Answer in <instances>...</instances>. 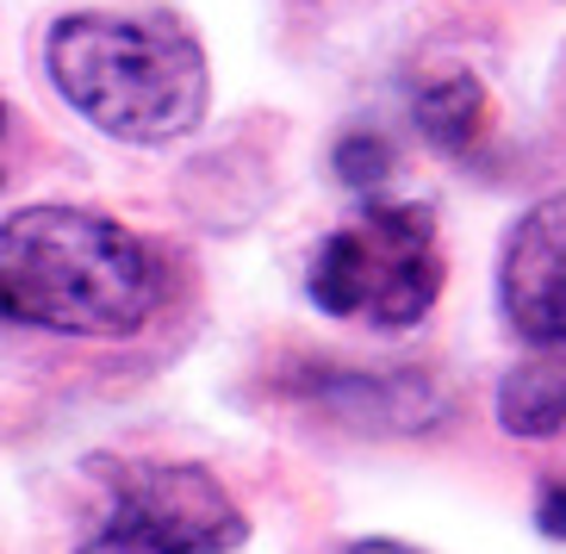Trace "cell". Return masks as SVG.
Masks as SVG:
<instances>
[{"mask_svg":"<svg viewBox=\"0 0 566 554\" xmlns=\"http://www.w3.org/2000/svg\"><path fill=\"white\" fill-rule=\"evenodd\" d=\"M163 305L150 243L87 206H25L0 224V318L56 336H132Z\"/></svg>","mask_w":566,"mask_h":554,"instance_id":"1","label":"cell"},{"mask_svg":"<svg viewBox=\"0 0 566 554\" xmlns=\"http://www.w3.org/2000/svg\"><path fill=\"white\" fill-rule=\"evenodd\" d=\"M51 87L106 137L168 144L212 101L200 38L175 13H69L44 38Z\"/></svg>","mask_w":566,"mask_h":554,"instance_id":"2","label":"cell"},{"mask_svg":"<svg viewBox=\"0 0 566 554\" xmlns=\"http://www.w3.org/2000/svg\"><path fill=\"white\" fill-rule=\"evenodd\" d=\"M436 293H442V250L430 206L361 194L355 219L336 224L312 255V300L331 318L405 331L430 318Z\"/></svg>","mask_w":566,"mask_h":554,"instance_id":"3","label":"cell"},{"mask_svg":"<svg viewBox=\"0 0 566 554\" xmlns=\"http://www.w3.org/2000/svg\"><path fill=\"white\" fill-rule=\"evenodd\" d=\"M250 523L218 473L193 461H118L106 492V523L82 554H231Z\"/></svg>","mask_w":566,"mask_h":554,"instance_id":"4","label":"cell"},{"mask_svg":"<svg viewBox=\"0 0 566 554\" xmlns=\"http://www.w3.org/2000/svg\"><path fill=\"white\" fill-rule=\"evenodd\" d=\"M504 318L535 349H566V194L530 206L504 237L499 269Z\"/></svg>","mask_w":566,"mask_h":554,"instance_id":"5","label":"cell"},{"mask_svg":"<svg viewBox=\"0 0 566 554\" xmlns=\"http://www.w3.org/2000/svg\"><path fill=\"white\" fill-rule=\"evenodd\" d=\"M300 399H317L324 411L361 424V430H436L449 418V399L423 374H305L293 380Z\"/></svg>","mask_w":566,"mask_h":554,"instance_id":"6","label":"cell"},{"mask_svg":"<svg viewBox=\"0 0 566 554\" xmlns=\"http://www.w3.org/2000/svg\"><path fill=\"white\" fill-rule=\"evenodd\" d=\"M504 437H560L566 430V362L530 355L499 380Z\"/></svg>","mask_w":566,"mask_h":554,"instance_id":"7","label":"cell"},{"mask_svg":"<svg viewBox=\"0 0 566 554\" xmlns=\"http://www.w3.org/2000/svg\"><path fill=\"white\" fill-rule=\"evenodd\" d=\"M411 118H417V132H423L430 150L461 156V150H473L480 132H485V87L473 82V75H436L430 87H417Z\"/></svg>","mask_w":566,"mask_h":554,"instance_id":"8","label":"cell"},{"mask_svg":"<svg viewBox=\"0 0 566 554\" xmlns=\"http://www.w3.org/2000/svg\"><path fill=\"white\" fill-rule=\"evenodd\" d=\"M336 175H343V187H355V194H374V187L392 175V150H386V137L374 132H355L336 144Z\"/></svg>","mask_w":566,"mask_h":554,"instance_id":"9","label":"cell"},{"mask_svg":"<svg viewBox=\"0 0 566 554\" xmlns=\"http://www.w3.org/2000/svg\"><path fill=\"white\" fill-rule=\"evenodd\" d=\"M535 523H542V536L566 542V487H548L542 504H535Z\"/></svg>","mask_w":566,"mask_h":554,"instance_id":"10","label":"cell"},{"mask_svg":"<svg viewBox=\"0 0 566 554\" xmlns=\"http://www.w3.org/2000/svg\"><path fill=\"white\" fill-rule=\"evenodd\" d=\"M349 554H411V548H405V542H355Z\"/></svg>","mask_w":566,"mask_h":554,"instance_id":"11","label":"cell"},{"mask_svg":"<svg viewBox=\"0 0 566 554\" xmlns=\"http://www.w3.org/2000/svg\"><path fill=\"white\" fill-rule=\"evenodd\" d=\"M0 132H7V106H0Z\"/></svg>","mask_w":566,"mask_h":554,"instance_id":"12","label":"cell"}]
</instances>
